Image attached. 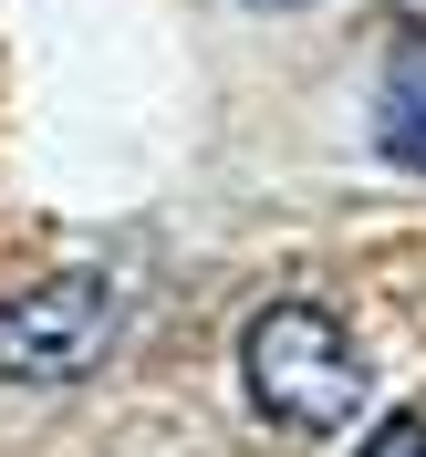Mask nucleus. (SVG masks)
<instances>
[{
  "mask_svg": "<svg viewBox=\"0 0 426 457\" xmlns=\"http://www.w3.org/2000/svg\"><path fill=\"white\" fill-rule=\"evenodd\" d=\"M239 385H250V405L271 416V427H291V436L354 427L364 395H374L354 333H343L322 302H271V312L239 333Z\"/></svg>",
  "mask_w": 426,
  "mask_h": 457,
  "instance_id": "1",
  "label": "nucleus"
},
{
  "mask_svg": "<svg viewBox=\"0 0 426 457\" xmlns=\"http://www.w3.org/2000/svg\"><path fill=\"white\" fill-rule=\"evenodd\" d=\"M104 343H114V291L94 270H63V281H31L0 302V374L11 385H73L104 364Z\"/></svg>",
  "mask_w": 426,
  "mask_h": 457,
  "instance_id": "2",
  "label": "nucleus"
},
{
  "mask_svg": "<svg viewBox=\"0 0 426 457\" xmlns=\"http://www.w3.org/2000/svg\"><path fill=\"white\" fill-rule=\"evenodd\" d=\"M374 156L385 167H426V53L396 62L385 94H374Z\"/></svg>",
  "mask_w": 426,
  "mask_h": 457,
  "instance_id": "3",
  "label": "nucleus"
},
{
  "mask_svg": "<svg viewBox=\"0 0 426 457\" xmlns=\"http://www.w3.org/2000/svg\"><path fill=\"white\" fill-rule=\"evenodd\" d=\"M364 457H426V416H385L364 436Z\"/></svg>",
  "mask_w": 426,
  "mask_h": 457,
  "instance_id": "4",
  "label": "nucleus"
},
{
  "mask_svg": "<svg viewBox=\"0 0 426 457\" xmlns=\"http://www.w3.org/2000/svg\"><path fill=\"white\" fill-rule=\"evenodd\" d=\"M250 11H302V0H250Z\"/></svg>",
  "mask_w": 426,
  "mask_h": 457,
  "instance_id": "5",
  "label": "nucleus"
}]
</instances>
